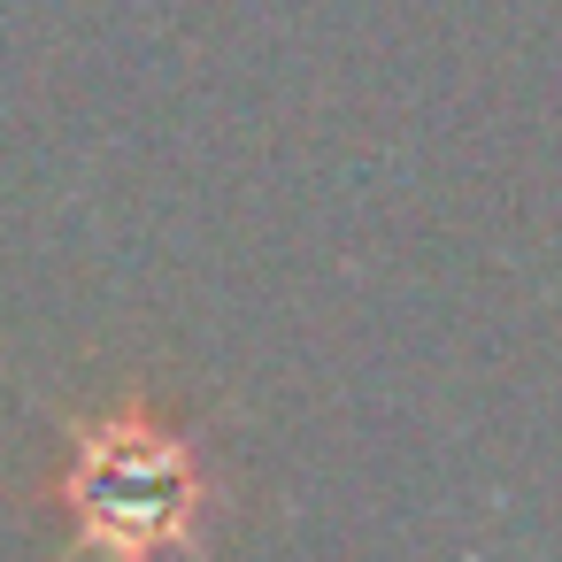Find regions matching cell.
<instances>
[{
  "label": "cell",
  "instance_id": "6da1fadb",
  "mask_svg": "<svg viewBox=\"0 0 562 562\" xmlns=\"http://www.w3.org/2000/svg\"><path fill=\"white\" fill-rule=\"evenodd\" d=\"M78 493H86L93 516H116L124 539H147L155 516L186 501V477H178V454H170V447H155V439L132 431V470H124V447H93Z\"/></svg>",
  "mask_w": 562,
  "mask_h": 562
}]
</instances>
